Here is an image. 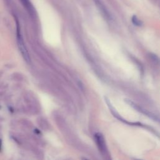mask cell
Instances as JSON below:
<instances>
[{"mask_svg": "<svg viewBox=\"0 0 160 160\" xmlns=\"http://www.w3.org/2000/svg\"><path fill=\"white\" fill-rule=\"evenodd\" d=\"M124 101H126V103H128L130 106H131L132 108H134L135 110H136L137 111L146 115V116L149 117V118L152 119V120L155 121H157L158 122L160 123V118L158 117V116H156V114H153L152 112L149 111L148 110L139 106V105L136 104V103H134L133 101H132L131 100L129 99H124Z\"/></svg>", "mask_w": 160, "mask_h": 160, "instance_id": "1", "label": "cell"}, {"mask_svg": "<svg viewBox=\"0 0 160 160\" xmlns=\"http://www.w3.org/2000/svg\"><path fill=\"white\" fill-rule=\"evenodd\" d=\"M17 39H18V47L19 48V50L21 52L22 56H23V58L26 61L29 62H30V57H29L28 51L26 49V47L24 43V41L21 38L19 29H17Z\"/></svg>", "mask_w": 160, "mask_h": 160, "instance_id": "2", "label": "cell"}, {"mask_svg": "<svg viewBox=\"0 0 160 160\" xmlns=\"http://www.w3.org/2000/svg\"><path fill=\"white\" fill-rule=\"evenodd\" d=\"M94 138L99 151L102 153L106 154L107 153V148H106L105 140L102 134L99 132L96 133L94 135Z\"/></svg>", "mask_w": 160, "mask_h": 160, "instance_id": "3", "label": "cell"}, {"mask_svg": "<svg viewBox=\"0 0 160 160\" xmlns=\"http://www.w3.org/2000/svg\"><path fill=\"white\" fill-rule=\"evenodd\" d=\"M94 2L96 3L98 8L100 11V12L102 14V15L105 17V18L110 19L111 18L110 14H109V12L108 11V10L106 9V8L104 7V4H102V2H100L99 0H94Z\"/></svg>", "mask_w": 160, "mask_h": 160, "instance_id": "4", "label": "cell"}, {"mask_svg": "<svg viewBox=\"0 0 160 160\" xmlns=\"http://www.w3.org/2000/svg\"><path fill=\"white\" fill-rule=\"evenodd\" d=\"M131 21L132 22V24L136 26H142L143 24V22L141 20H140L136 15H133L131 18Z\"/></svg>", "mask_w": 160, "mask_h": 160, "instance_id": "5", "label": "cell"}, {"mask_svg": "<svg viewBox=\"0 0 160 160\" xmlns=\"http://www.w3.org/2000/svg\"><path fill=\"white\" fill-rule=\"evenodd\" d=\"M150 56H151V59L152 60H154V61H156V62H159V59L158 57L156 54H151Z\"/></svg>", "mask_w": 160, "mask_h": 160, "instance_id": "6", "label": "cell"}, {"mask_svg": "<svg viewBox=\"0 0 160 160\" xmlns=\"http://www.w3.org/2000/svg\"><path fill=\"white\" fill-rule=\"evenodd\" d=\"M1 141H0V149H1Z\"/></svg>", "mask_w": 160, "mask_h": 160, "instance_id": "7", "label": "cell"}]
</instances>
